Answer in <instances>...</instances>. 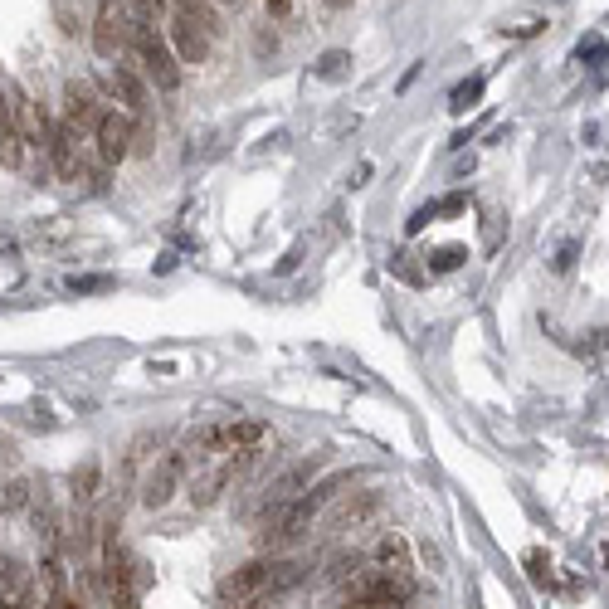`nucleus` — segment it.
Here are the masks:
<instances>
[{"instance_id":"nucleus-1","label":"nucleus","mask_w":609,"mask_h":609,"mask_svg":"<svg viewBox=\"0 0 609 609\" xmlns=\"http://www.w3.org/2000/svg\"><path fill=\"white\" fill-rule=\"evenodd\" d=\"M303 580V561H249L220 585L229 609H264Z\"/></svg>"},{"instance_id":"nucleus-2","label":"nucleus","mask_w":609,"mask_h":609,"mask_svg":"<svg viewBox=\"0 0 609 609\" xmlns=\"http://www.w3.org/2000/svg\"><path fill=\"white\" fill-rule=\"evenodd\" d=\"M127 49L137 54L142 74L152 78L161 93H176L181 88V59H176V49L166 39L156 35V25H132V44Z\"/></svg>"},{"instance_id":"nucleus-3","label":"nucleus","mask_w":609,"mask_h":609,"mask_svg":"<svg viewBox=\"0 0 609 609\" xmlns=\"http://www.w3.org/2000/svg\"><path fill=\"white\" fill-rule=\"evenodd\" d=\"M186 473H191V454L186 449H171V454H161L152 463V473H147V483H142V507H166L176 488L186 483Z\"/></svg>"},{"instance_id":"nucleus-4","label":"nucleus","mask_w":609,"mask_h":609,"mask_svg":"<svg viewBox=\"0 0 609 609\" xmlns=\"http://www.w3.org/2000/svg\"><path fill=\"white\" fill-rule=\"evenodd\" d=\"M132 44V20L122 10V0H98V20H93V49L103 59H117Z\"/></svg>"},{"instance_id":"nucleus-5","label":"nucleus","mask_w":609,"mask_h":609,"mask_svg":"<svg viewBox=\"0 0 609 609\" xmlns=\"http://www.w3.org/2000/svg\"><path fill=\"white\" fill-rule=\"evenodd\" d=\"M93 142H98V161L117 166L122 156L132 152V117L117 113V108H103L98 122H93Z\"/></svg>"},{"instance_id":"nucleus-6","label":"nucleus","mask_w":609,"mask_h":609,"mask_svg":"<svg viewBox=\"0 0 609 609\" xmlns=\"http://www.w3.org/2000/svg\"><path fill=\"white\" fill-rule=\"evenodd\" d=\"M98 98H93V88L83 83V78H74L69 88H64V127H74V132H83V127H93L98 122Z\"/></svg>"},{"instance_id":"nucleus-7","label":"nucleus","mask_w":609,"mask_h":609,"mask_svg":"<svg viewBox=\"0 0 609 609\" xmlns=\"http://www.w3.org/2000/svg\"><path fill=\"white\" fill-rule=\"evenodd\" d=\"M0 166L5 171H20L25 166V132L15 122V108L5 103V93H0Z\"/></svg>"},{"instance_id":"nucleus-8","label":"nucleus","mask_w":609,"mask_h":609,"mask_svg":"<svg viewBox=\"0 0 609 609\" xmlns=\"http://www.w3.org/2000/svg\"><path fill=\"white\" fill-rule=\"evenodd\" d=\"M376 512H381V493H351L346 502H337V512L327 517V527H332V532H346V527L371 522Z\"/></svg>"},{"instance_id":"nucleus-9","label":"nucleus","mask_w":609,"mask_h":609,"mask_svg":"<svg viewBox=\"0 0 609 609\" xmlns=\"http://www.w3.org/2000/svg\"><path fill=\"white\" fill-rule=\"evenodd\" d=\"M376 566L390 575H405V580H415V561H410V541L405 532H385L376 541Z\"/></svg>"},{"instance_id":"nucleus-10","label":"nucleus","mask_w":609,"mask_h":609,"mask_svg":"<svg viewBox=\"0 0 609 609\" xmlns=\"http://www.w3.org/2000/svg\"><path fill=\"white\" fill-rule=\"evenodd\" d=\"M49 156H54V171L64 176V181H78V132L74 127H54L49 132Z\"/></svg>"},{"instance_id":"nucleus-11","label":"nucleus","mask_w":609,"mask_h":609,"mask_svg":"<svg viewBox=\"0 0 609 609\" xmlns=\"http://www.w3.org/2000/svg\"><path fill=\"white\" fill-rule=\"evenodd\" d=\"M117 93H122V103H127V117H142L147 108H152V93H147V83L137 78V69H127V64H117Z\"/></svg>"},{"instance_id":"nucleus-12","label":"nucleus","mask_w":609,"mask_h":609,"mask_svg":"<svg viewBox=\"0 0 609 609\" xmlns=\"http://www.w3.org/2000/svg\"><path fill=\"white\" fill-rule=\"evenodd\" d=\"M268 439V424L264 419H225V449L239 454V449H259Z\"/></svg>"},{"instance_id":"nucleus-13","label":"nucleus","mask_w":609,"mask_h":609,"mask_svg":"<svg viewBox=\"0 0 609 609\" xmlns=\"http://www.w3.org/2000/svg\"><path fill=\"white\" fill-rule=\"evenodd\" d=\"M35 571H39V585H44V600H49V595H64V561H59V551H54V546L39 556Z\"/></svg>"},{"instance_id":"nucleus-14","label":"nucleus","mask_w":609,"mask_h":609,"mask_svg":"<svg viewBox=\"0 0 609 609\" xmlns=\"http://www.w3.org/2000/svg\"><path fill=\"white\" fill-rule=\"evenodd\" d=\"M74 497L78 502H93L98 497V463L88 458L83 468H74Z\"/></svg>"},{"instance_id":"nucleus-15","label":"nucleus","mask_w":609,"mask_h":609,"mask_svg":"<svg viewBox=\"0 0 609 609\" xmlns=\"http://www.w3.org/2000/svg\"><path fill=\"white\" fill-rule=\"evenodd\" d=\"M25 502H30V483L25 478H10L5 493H0V512H20Z\"/></svg>"},{"instance_id":"nucleus-16","label":"nucleus","mask_w":609,"mask_h":609,"mask_svg":"<svg viewBox=\"0 0 609 609\" xmlns=\"http://www.w3.org/2000/svg\"><path fill=\"white\" fill-rule=\"evenodd\" d=\"M527 571H532L536 585H551V561H546L541 551H527Z\"/></svg>"},{"instance_id":"nucleus-17","label":"nucleus","mask_w":609,"mask_h":609,"mask_svg":"<svg viewBox=\"0 0 609 609\" xmlns=\"http://www.w3.org/2000/svg\"><path fill=\"white\" fill-rule=\"evenodd\" d=\"M0 609H35V595H30V585H25L20 595H10V600H0Z\"/></svg>"},{"instance_id":"nucleus-18","label":"nucleus","mask_w":609,"mask_h":609,"mask_svg":"<svg viewBox=\"0 0 609 609\" xmlns=\"http://www.w3.org/2000/svg\"><path fill=\"white\" fill-rule=\"evenodd\" d=\"M44 609H83V600H74V595L64 590V595H49V600H44Z\"/></svg>"},{"instance_id":"nucleus-19","label":"nucleus","mask_w":609,"mask_h":609,"mask_svg":"<svg viewBox=\"0 0 609 609\" xmlns=\"http://www.w3.org/2000/svg\"><path fill=\"white\" fill-rule=\"evenodd\" d=\"M478 93H483V83H468V88H458V93H454V108H468Z\"/></svg>"},{"instance_id":"nucleus-20","label":"nucleus","mask_w":609,"mask_h":609,"mask_svg":"<svg viewBox=\"0 0 609 609\" xmlns=\"http://www.w3.org/2000/svg\"><path fill=\"white\" fill-rule=\"evenodd\" d=\"M458 259H463V249H439L434 268H458Z\"/></svg>"},{"instance_id":"nucleus-21","label":"nucleus","mask_w":609,"mask_h":609,"mask_svg":"<svg viewBox=\"0 0 609 609\" xmlns=\"http://www.w3.org/2000/svg\"><path fill=\"white\" fill-rule=\"evenodd\" d=\"M346 609H400V605H385V600H346Z\"/></svg>"},{"instance_id":"nucleus-22","label":"nucleus","mask_w":609,"mask_h":609,"mask_svg":"<svg viewBox=\"0 0 609 609\" xmlns=\"http://www.w3.org/2000/svg\"><path fill=\"white\" fill-rule=\"evenodd\" d=\"M288 5H293V0H268V10H273V15H288Z\"/></svg>"},{"instance_id":"nucleus-23","label":"nucleus","mask_w":609,"mask_h":609,"mask_svg":"<svg viewBox=\"0 0 609 609\" xmlns=\"http://www.w3.org/2000/svg\"><path fill=\"white\" fill-rule=\"evenodd\" d=\"M137 5H142V10H161L166 0H137Z\"/></svg>"}]
</instances>
